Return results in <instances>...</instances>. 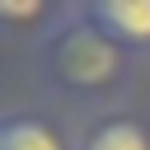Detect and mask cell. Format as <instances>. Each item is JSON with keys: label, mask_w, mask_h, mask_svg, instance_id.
<instances>
[{"label": "cell", "mask_w": 150, "mask_h": 150, "mask_svg": "<svg viewBox=\"0 0 150 150\" xmlns=\"http://www.w3.org/2000/svg\"><path fill=\"white\" fill-rule=\"evenodd\" d=\"M80 9L136 61L150 56V0H80Z\"/></svg>", "instance_id": "2"}, {"label": "cell", "mask_w": 150, "mask_h": 150, "mask_svg": "<svg viewBox=\"0 0 150 150\" xmlns=\"http://www.w3.org/2000/svg\"><path fill=\"white\" fill-rule=\"evenodd\" d=\"M33 70L52 98L84 108L89 117L122 108L136 84V56L122 52L80 5L33 47Z\"/></svg>", "instance_id": "1"}, {"label": "cell", "mask_w": 150, "mask_h": 150, "mask_svg": "<svg viewBox=\"0 0 150 150\" xmlns=\"http://www.w3.org/2000/svg\"><path fill=\"white\" fill-rule=\"evenodd\" d=\"M70 9L75 5H52V0H0V23L9 38H28L38 47Z\"/></svg>", "instance_id": "5"}, {"label": "cell", "mask_w": 150, "mask_h": 150, "mask_svg": "<svg viewBox=\"0 0 150 150\" xmlns=\"http://www.w3.org/2000/svg\"><path fill=\"white\" fill-rule=\"evenodd\" d=\"M75 141L80 150H150V122L127 108H112V112L84 117L75 127Z\"/></svg>", "instance_id": "4"}, {"label": "cell", "mask_w": 150, "mask_h": 150, "mask_svg": "<svg viewBox=\"0 0 150 150\" xmlns=\"http://www.w3.org/2000/svg\"><path fill=\"white\" fill-rule=\"evenodd\" d=\"M0 150H80V141H75V127H66L52 112L9 108L0 117Z\"/></svg>", "instance_id": "3"}]
</instances>
